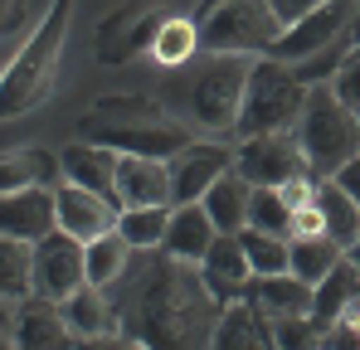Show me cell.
I'll return each instance as SVG.
<instances>
[{
    "mask_svg": "<svg viewBox=\"0 0 360 350\" xmlns=\"http://www.w3.org/2000/svg\"><path fill=\"white\" fill-rule=\"evenodd\" d=\"M108 292L122 336L141 341L146 350H214L224 302L205 283L200 263H185L166 248H136Z\"/></svg>",
    "mask_w": 360,
    "mask_h": 350,
    "instance_id": "cell-1",
    "label": "cell"
},
{
    "mask_svg": "<svg viewBox=\"0 0 360 350\" xmlns=\"http://www.w3.org/2000/svg\"><path fill=\"white\" fill-rule=\"evenodd\" d=\"M78 141H93V146H108L117 156H161V161H176L185 146H195V127H185L166 103H151V98H103L98 108L78 117Z\"/></svg>",
    "mask_w": 360,
    "mask_h": 350,
    "instance_id": "cell-2",
    "label": "cell"
},
{
    "mask_svg": "<svg viewBox=\"0 0 360 350\" xmlns=\"http://www.w3.org/2000/svg\"><path fill=\"white\" fill-rule=\"evenodd\" d=\"M248 73H253V54H210L200 68H190L176 78L161 103L195 131L205 136H234L243 112V93H248Z\"/></svg>",
    "mask_w": 360,
    "mask_h": 350,
    "instance_id": "cell-3",
    "label": "cell"
},
{
    "mask_svg": "<svg viewBox=\"0 0 360 350\" xmlns=\"http://www.w3.org/2000/svg\"><path fill=\"white\" fill-rule=\"evenodd\" d=\"M292 131H297V146L316 180H336L360 156V117L336 98L331 83H311Z\"/></svg>",
    "mask_w": 360,
    "mask_h": 350,
    "instance_id": "cell-4",
    "label": "cell"
},
{
    "mask_svg": "<svg viewBox=\"0 0 360 350\" xmlns=\"http://www.w3.org/2000/svg\"><path fill=\"white\" fill-rule=\"evenodd\" d=\"M200 25V49L205 54H273V44L283 39V20L268 0H205L195 10Z\"/></svg>",
    "mask_w": 360,
    "mask_h": 350,
    "instance_id": "cell-5",
    "label": "cell"
},
{
    "mask_svg": "<svg viewBox=\"0 0 360 350\" xmlns=\"http://www.w3.org/2000/svg\"><path fill=\"white\" fill-rule=\"evenodd\" d=\"M68 10H73V0H54L49 15H44V25L34 30V39L5 63V88H0L5 117H20V112H30V108L44 103V93H49V83L59 73L63 34H68Z\"/></svg>",
    "mask_w": 360,
    "mask_h": 350,
    "instance_id": "cell-6",
    "label": "cell"
},
{
    "mask_svg": "<svg viewBox=\"0 0 360 350\" xmlns=\"http://www.w3.org/2000/svg\"><path fill=\"white\" fill-rule=\"evenodd\" d=\"M307 83L297 78V68L278 63V58H253V73H248V93H243V112H239V141L253 136H278V131H292L297 127L302 108H307Z\"/></svg>",
    "mask_w": 360,
    "mask_h": 350,
    "instance_id": "cell-7",
    "label": "cell"
},
{
    "mask_svg": "<svg viewBox=\"0 0 360 350\" xmlns=\"http://www.w3.org/2000/svg\"><path fill=\"white\" fill-rule=\"evenodd\" d=\"M356 25H360V0H326V5L311 10L307 20L288 25L268 58L297 68V63H307V58H316V54H326V49H336V44H346V34H351Z\"/></svg>",
    "mask_w": 360,
    "mask_h": 350,
    "instance_id": "cell-8",
    "label": "cell"
},
{
    "mask_svg": "<svg viewBox=\"0 0 360 350\" xmlns=\"http://www.w3.org/2000/svg\"><path fill=\"white\" fill-rule=\"evenodd\" d=\"M176 20V10L166 0H136L122 5L117 15H108L98 25V58L103 63H131L136 54H151L161 30Z\"/></svg>",
    "mask_w": 360,
    "mask_h": 350,
    "instance_id": "cell-9",
    "label": "cell"
},
{
    "mask_svg": "<svg viewBox=\"0 0 360 350\" xmlns=\"http://www.w3.org/2000/svg\"><path fill=\"white\" fill-rule=\"evenodd\" d=\"M234 171L248 185H268V190H283L302 175H311L307 156L297 146V131H278V136H253L234 146Z\"/></svg>",
    "mask_w": 360,
    "mask_h": 350,
    "instance_id": "cell-10",
    "label": "cell"
},
{
    "mask_svg": "<svg viewBox=\"0 0 360 350\" xmlns=\"http://www.w3.org/2000/svg\"><path fill=\"white\" fill-rule=\"evenodd\" d=\"M78 287H88V243L54 229L44 243H34V292L49 302H68Z\"/></svg>",
    "mask_w": 360,
    "mask_h": 350,
    "instance_id": "cell-11",
    "label": "cell"
},
{
    "mask_svg": "<svg viewBox=\"0 0 360 350\" xmlns=\"http://www.w3.org/2000/svg\"><path fill=\"white\" fill-rule=\"evenodd\" d=\"M122 209H176V175L161 156H122L117 166Z\"/></svg>",
    "mask_w": 360,
    "mask_h": 350,
    "instance_id": "cell-12",
    "label": "cell"
},
{
    "mask_svg": "<svg viewBox=\"0 0 360 350\" xmlns=\"http://www.w3.org/2000/svg\"><path fill=\"white\" fill-rule=\"evenodd\" d=\"M0 229H5V238H20V243H44L59 229V190L34 185V190L5 195L0 200Z\"/></svg>",
    "mask_w": 360,
    "mask_h": 350,
    "instance_id": "cell-13",
    "label": "cell"
},
{
    "mask_svg": "<svg viewBox=\"0 0 360 350\" xmlns=\"http://www.w3.org/2000/svg\"><path fill=\"white\" fill-rule=\"evenodd\" d=\"M122 224V205L98 195V190H83V185H59V229L83 238V243H98L103 233H117Z\"/></svg>",
    "mask_w": 360,
    "mask_h": 350,
    "instance_id": "cell-14",
    "label": "cell"
},
{
    "mask_svg": "<svg viewBox=\"0 0 360 350\" xmlns=\"http://www.w3.org/2000/svg\"><path fill=\"white\" fill-rule=\"evenodd\" d=\"M234 171V151L224 141L214 146H185L176 161H171V175H176V205H200L219 175Z\"/></svg>",
    "mask_w": 360,
    "mask_h": 350,
    "instance_id": "cell-15",
    "label": "cell"
},
{
    "mask_svg": "<svg viewBox=\"0 0 360 350\" xmlns=\"http://www.w3.org/2000/svg\"><path fill=\"white\" fill-rule=\"evenodd\" d=\"M15 341H20V350H78V336H73L63 306L49 302V297L20 302V311H15Z\"/></svg>",
    "mask_w": 360,
    "mask_h": 350,
    "instance_id": "cell-16",
    "label": "cell"
},
{
    "mask_svg": "<svg viewBox=\"0 0 360 350\" xmlns=\"http://www.w3.org/2000/svg\"><path fill=\"white\" fill-rule=\"evenodd\" d=\"M59 166L68 185H83V190H98V195L117 200V166H122L117 151L93 146V141H68L59 151Z\"/></svg>",
    "mask_w": 360,
    "mask_h": 350,
    "instance_id": "cell-17",
    "label": "cell"
},
{
    "mask_svg": "<svg viewBox=\"0 0 360 350\" xmlns=\"http://www.w3.org/2000/svg\"><path fill=\"white\" fill-rule=\"evenodd\" d=\"M205 283L214 287V297L219 302H243V292H248V283L258 278L253 273V263H248V253H243L239 233H219L214 238V248L205 253Z\"/></svg>",
    "mask_w": 360,
    "mask_h": 350,
    "instance_id": "cell-18",
    "label": "cell"
},
{
    "mask_svg": "<svg viewBox=\"0 0 360 350\" xmlns=\"http://www.w3.org/2000/svg\"><path fill=\"white\" fill-rule=\"evenodd\" d=\"M243 302L268 321V316H311V306H316V287L311 283H302L292 273H278V278H253L248 292H243Z\"/></svg>",
    "mask_w": 360,
    "mask_h": 350,
    "instance_id": "cell-19",
    "label": "cell"
},
{
    "mask_svg": "<svg viewBox=\"0 0 360 350\" xmlns=\"http://www.w3.org/2000/svg\"><path fill=\"white\" fill-rule=\"evenodd\" d=\"M63 316H68V326H73V336L78 341H98V336H117L122 321H117V306H112V292L108 287H78L68 302H59Z\"/></svg>",
    "mask_w": 360,
    "mask_h": 350,
    "instance_id": "cell-20",
    "label": "cell"
},
{
    "mask_svg": "<svg viewBox=\"0 0 360 350\" xmlns=\"http://www.w3.org/2000/svg\"><path fill=\"white\" fill-rule=\"evenodd\" d=\"M214 219H210V209L205 205H176V214H171V233H166V253H176L185 263H205V253L214 248Z\"/></svg>",
    "mask_w": 360,
    "mask_h": 350,
    "instance_id": "cell-21",
    "label": "cell"
},
{
    "mask_svg": "<svg viewBox=\"0 0 360 350\" xmlns=\"http://www.w3.org/2000/svg\"><path fill=\"white\" fill-rule=\"evenodd\" d=\"M200 205L210 209V219H214V229H219V233H243V229H248L253 185H248L239 171H229V175H219V180H214V190H210Z\"/></svg>",
    "mask_w": 360,
    "mask_h": 350,
    "instance_id": "cell-22",
    "label": "cell"
},
{
    "mask_svg": "<svg viewBox=\"0 0 360 350\" xmlns=\"http://www.w3.org/2000/svg\"><path fill=\"white\" fill-rule=\"evenodd\" d=\"M316 209L326 219V238L336 248H351L360 238V205L336 185V180H316Z\"/></svg>",
    "mask_w": 360,
    "mask_h": 350,
    "instance_id": "cell-23",
    "label": "cell"
},
{
    "mask_svg": "<svg viewBox=\"0 0 360 350\" xmlns=\"http://www.w3.org/2000/svg\"><path fill=\"white\" fill-rule=\"evenodd\" d=\"M63 166L54 156H44V151H30V146H10L5 151V161H0V190L5 195H15V190H34V185H49L54 190V175Z\"/></svg>",
    "mask_w": 360,
    "mask_h": 350,
    "instance_id": "cell-24",
    "label": "cell"
},
{
    "mask_svg": "<svg viewBox=\"0 0 360 350\" xmlns=\"http://www.w3.org/2000/svg\"><path fill=\"white\" fill-rule=\"evenodd\" d=\"M356 297H360V268L351 263V258H341V263L331 268V278L316 283V306H311V316L331 331V326L341 321V311H346Z\"/></svg>",
    "mask_w": 360,
    "mask_h": 350,
    "instance_id": "cell-25",
    "label": "cell"
},
{
    "mask_svg": "<svg viewBox=\"0 0 360 350\" xmlns=\"http://www.w3.org/2000/svg\"><path fill=\"white\" fill-rule=\"evenodd\" d=\"M214 350H273L268 346V331H263V316L248 302H224V316H219V331H214Z\"/></svg>",
    "mask_w": 360,
    "mask_h": 350,
    "instance_id": "cell-26",
    "label": "cell"
},
{
    "mask_svg": "<svg viewBox=\"0 0 360 350\" xmlns=\"http://www.w3.org/2000/svg\"><path fill=\"white\" fill-rule=\"evenodd\" d=\"M0 292H5V306H20L34 292V243H20V238H5L0 243Z\"/></svg>",
    "mask_w": 360,
    "mask_h": 350,
    "instance_id": "cell-27",
    "label": "cell"
},
{
    "mask_svg": "<svg viewBox=\"0 0 360 350\" xmlns=\"http://www.w3.org/2000/svg\"><path fill=\"white\" fill-rule=\"evenodd\" d=\"M263 331L273 350H326V336H331L316 316H268Z\"/></svg>",
    "mask_w": 360,
    "mask_h": 350,
    "instance_id": "cell-28",
    "label": "cell"
},
{
    "mask_svg": "<svg viewBox=\"0 0 360 350\" xmlns=\"http://www.w3.org/2000/svg\"><path fill=\"white\" fill-rule=\"evenodd\" d=\"M239 243H243V253H248V263H253L258 278L292 273V238H278V233H263V229H243Z\"/></svg>",
    "mask_w": 360,
    "mask_h": 350,
    "instance_id": "cell-29",
    "label": "cell"
},
{
    "mask_svg": "<svg viewBox=\"0 0 360 350\" xmlns=\"http://www.w3.org/2000/svg\"><path fill=\"white\" fill-rule=\"evenodd\" d=\"M346 258V248H336L326 233H316V238H292V278L302 283H321V278H331V268Z\"/></svg>",
    "mask_w": 360,
    "mask_h": 350,
    "instance_id": "cell-30",
    "label": "cell"
},
{
    "mask_svg": "<svg viewBox=\"0 0 360 350\" xmlns=\"http://www.w3.org/2000/svg\"><path fill=\"white\" fill-rule=\"evenodd\" d=\"M131 253H136V248H131L122 233H103L98 243H88V283H93V287H112L122 273H127Z\"/></svg>",
    "mask_w": 360,
    "mask_h": 350,
    "instance_id": "cell-31",
    "label": "cell"
},
{
    "mask_svg": "<svg viewBox=\"0 0 360 350\" xmlns=\"http://www.w3.org/2000/svg\"><path fill=\"white\" fill-rule=\"evenodd\" d=\"M195 54H205V49H200V25H195V20H180V15L161 30V39H156V49H151V58L166 63V68H185Z\"/></svg>",
    "mask_w": 360,
    "mask_h": 350,
    "instance_id": "cell-32",
    "label": "cell"
},
{
    "mask_svg": "<svg viewBox=\"0 0 360 350\" xmlns=\"http://www.w3.org/2000/svg\"><path fill=\"white\" fill-rule=\"evenodd\" d=\"M171 214L176 209H122L117 233L131 248H161L166 233H171Z\"/></svg>",
    "mask_w": 360,
    "mask_h": 350,
    "instance_id": "cell-33",
    "label": "cell"
},
{
    "mask_svg": "<svg viewBox=\"0 0 360 350\" xmlns=\"http://www.w3.org/2000/svg\"><path fill=\"white\" fill-rule=\"evenodd\" d=\"M248 229H263V233H278V238H292V209H288L283 190L253 185V205H248Z\"/></svg>",
    "mask_w": 360,
    "mask_h": 350,
    "instance_id": "cell-34",
    "label": "cell"
},
{
    "mask_svg": "<svg viewBox=\"0 0 360 350\" xmlns=\"http://www.w3.org/2000/svg\"><path fill=\"white\" fill-rule=\"evenodd\" d=\"M331 88H336V98L360 117V49L346 54V63H341V68H336V78H331Z\"/></svg>",
    "mask_w": 360,
    "mask_h": 350,
    "instance_id": "cell-35",
    "label": "cell"
},
{
    "mask_svg": "<svg viewBox=\"0 0 360 350\" xmlns=\"http://www.w3.org/2000/svg\"><path fill=\"white\" fill-rule=\"evenodd\" d=\"M316 233H326V219H321V209H316V200L292 214V238H316Z\"/></svg>",
    "mask_w": 360,
    "mask_h": 350,
    "instance_id": "cell-36",
    "label": "cell"
},
{
    "mask_svg": "<svg viewBox=\"0 0 360 350\" xmlns=\"http://www.w3.org/2000/svg\"><path fill=\"white\" fill-rule=\"evenodd\" d=\"M268 5L278 10V20H283V25H297V20H307L311 10H321L326 0H268Z\"/></svg>",
    "mask_w": 360,
    "mask_h": 350,
    "instance_id": "cell-37",
    "label": "cell"
},
{
    "mask_svg": "<svg viewBox=\"0 0 360 350\" xmlns=\"http://www.w3.org/2000/svg\"><path fill=\"white\" fill-rule=\"evenodd\" d=\"M25 15H30L25 0H5V49H10V58H15V30L25 25Z\"/></svg>",
    "mask_w": 360,
    "mask_h": 350,
    "instance_id": "cell-38",
    "label": "cell"
},
{
    "mask_svg": "<svg viewBox=\"0 0 360 350\" xmlns=\"http://www.w3.org/2000/svg\"><path fill=\"white\" fill-rule=\"evenodd\" d=\"M78 350H146L141 341H131V336H98V341H78Z\"/></svg>",
    "mask_w": 360,
    "mask_h": 350,
    "instance_id": "cell-39",
    "label": "cell"
},
{
    "mask_svg": "<svg viewBox=\"0 0 360 350\" xmlns=\"http://www.w3.org/2000/svg\"><path fill=\"white\" fill-rule=\"evenodd\" d=\"M336 185H341V190H346V195H351V200L360 205V156H356V161H351V166H346L341 175H336Z\"/></svg>",
    "mask_w": 360,
    "mask_h": 350,
    "instance_id": "cell-40",
    "label": "cell"
},
{
    "mask_svg": "<svg viewBox=\"0 0 360 350\" xmlns=\"http://www.w3.org/2000/svg\"><path fill=\"white\" fill-rule=\"evenodd\" d=\"M346 258H351V263H356V268H360V238H356V243H351V248H346Z\"/></svg>",
    "mask_w": 360,
    "mask_h": 350,
    "instance_id": "cell-41",
    "label": "cell"
},
{
    "mask_svg": "<svg viewBox=\"0 0 360 350\" xmlns=\"http://www.w3.org/2000/svg\"><path fill=\"white\" fill-rule=\"evenodd\" d=\"M356 30H360V25H356Z\"/></svg>",
    "mask_w": 360,
    "mask_h": 350,
    "instance_id": "cell-42",
    "label": "cell"
}]
</instances>
